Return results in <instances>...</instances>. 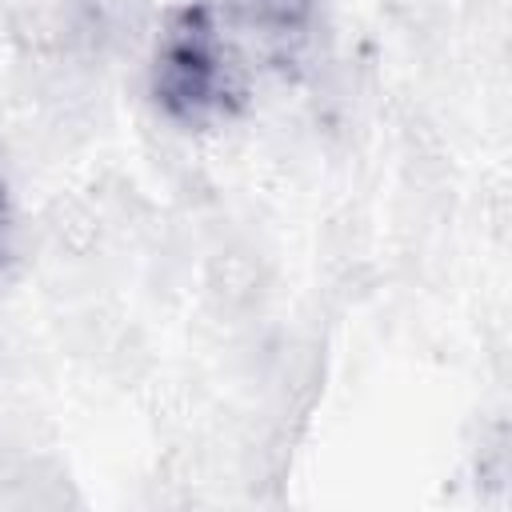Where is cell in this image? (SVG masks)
Instances as JSON below:
<instances>
[{"mask_svg":"<svg viewBox=\"0 0 512 512\" xmlns=\"http://www.w3.org/2000/svg\"><path fill=\"white\" fill-rule=\"evenodd\" d=\"M4 240H8V200H4V184H0V252H4Z\"/></svg>","mask_w":512,"mask_h":512,"instance_id":"cell-3","label":"cell"},{"mask_svg":"<svg viewBox=\"0 0 512 512\" xmlns=\"http://www.w3.org/2000/svg\"><path fill=\"white\" fill-rule=\"evenodd\" d=\"M232 20L264 40H288L300 36V28L312 16V0H224Z\"/></svg>","mask_w":512,"mask_h":512,"instance_id":"cell-2","label":"cell"},{"mask_svg":"<svg viewBox=\"0 0 512 512\" xmlns=\"http://www.w3.org/2000/svg\"><path fill=\"white\" fill-rule=\"evenodd\" d=\"M152 96L160 112L180 124H208L240 100L236 56L208 8H180L160 24Z\"/></svg>","mask_w":512,"mask_h":512,"instance_id":"cell-1","label":"cell"}]
</instances>
